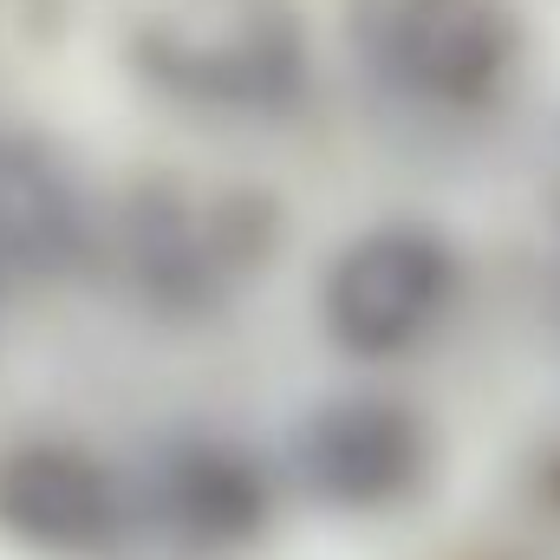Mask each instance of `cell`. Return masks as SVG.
I'll list each match as a JSON object with an SVG mask.
<instances>
[{"label":"cell","instance_id":"cell-1","mask_svg":"<svg viewBox=\"0 0 560 560\" xmlns=\"http://www.w3.org/2000/svg\"><path fill=\"white\" fill-rule=\"evenodd\" d=\"M346 46L398 112L476 125L528 72V13L522 0H346Z\"/></svg>","mask_w":560,"mask_h":560},{"label":"cell","instance_id":"cell-2","mask_svg":"<svg viewBox=\"0 0 560 560\" xmlns=\"http://www.w3.org/2000/svg\"><path fill=\"white\" fill-rule=\"evenodd\" d=\"M280 209L261 189H189L143 183L98 222V255L118 268L125 293L156 319H209L275 261Z\"/></svg>","mask_w":560,"mask_h":560},{"label":"cell","instance_id":"cell-3","mask_svg":"<svg viewBox=\"0 0 560 560\" xmlns=\"http://www.w3.org/2000/svg\"><path fill=\"white\" fill-rule=\"evenodd\" d=\"M131 72L163 105L196 118L275 125L313 92V39L287 0H248L209 33L183 20H143L131 33Z\"/></svg>","mask_w":560,"mask_h":560},{"label":"cell","instance_id":"cell-4","mask_svg":"<svg viewBox=\"0 0 560 560\" xmlns=\"http://www.w3.org/2000/svg\"><path fill=\"white\" fill-rule=\"evenodd\" d=\"M463 293V248L436 222H372L319 275V326L359 365H398L436 339Z\"/></svg>","mask_w":560,"mask_h":560},{"label":"cell","instance_id":"cell-5","mask_svg":"<svg viewBox=\"0 0 560 560\" xmlns=\"http://www.w3.org/2000/svg\"><path fill=\"white\" fill-rule=\"evenodd\" d=\"M287 476L326 515H398L436 476V430L411 398L332 392L287 430Z\"/></svg>","mask_w":560,"mask_h":560},{"label":"cell","instance_id":"cell-6","mask_svg":"<svg viewBox=\"0 0 560 560\" xmlns=\"http://www.w3.org/2000/svg\"><path fill=\"white\" fill-rule=\"evenodd\" d=\"M138 555L156 560H235L268 535V476L248 450L222 436H170L131 469Z\"/></svg>","mask_w":560,"mask_h":560},{"label":"cell","instance_id":"cell-7","mask_svg":"<svg viewBox=\"0 0 560 560\" xmlns=\"http://www.w3.org/2000/svg\"><path fill=\"white\" fill-rule=\"evenodd\" d=\"M0 535L39 560H131V469L59 436L13 443L0 450Z\"/></svg>","mask_w":560,"mask_h":560},{"label":"cell","instance_id":"cell-8","mask_svg":"<svg viewBox=\"0 0 560 560\" xmlns=\"http://www.w3.org/2000/svg\"><path fill=\"white\" fill-rule=\"evenodd\" d=\"M98 248L85 183L52 143L0 131V287H39Z\"/></svg>","mask_w":560,"mask_h":560},{"label":"cell","instance_id":"cell-9","mask_svg":"<svg viewBox=\"0 0 560 560\" xmlns=\"http://www.w3.org/2000/svg\"><path fill=\"white\" fill-rule=\"evenodd\" d=\"M535 489H541V502L560 515V450H548V456L535 463Z\"/></svg>","mask_w":560,"mask_h":560}]
</instances>
